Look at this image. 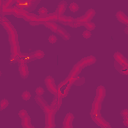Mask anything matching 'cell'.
Segmentation results:
<instances>
[{"mask_svg": "<svg viewBox=\"0 0 128 128\" xmlns=\"http://www.w3.org/2000/svg\"><path fill=\"white\" fill-rule=\"evenodd\" d=\"M1 23H2V26L6 29L7 33H8V36H9V41H12V40H17V34L13 28V26L10 24V22L4 17L2 16L1 17Z\"/></svg>", "mask_w": 128, "mask_h": 128, "instance_id": "6da1fadb", "label": "cell"}, {"mask_svg": "<svg viewBox=\"0 0 128 128\" xmlns=\"http://www.w3.org/2000/svg\"><path fill=\"white\" fill-rule=\"evenodd\" d=\"M44 25H45L47 28H49L50 30H52V31L57 32L58 34H60L64 39L68 40V39L70 38V35H69V34H68L64 29H62L60 26H58V25H56V24H54V23H52V22H50V21L45 22V23H44Z\"/></svg>", "mask_w": 128, "mask_h": 128, "instance_id": "7a4b0ae2", "label": "cell"}, {"mask_svg": "<svg viewBox=\"0 0 128 128\" xmlns=\"http://www.w3.org/2000/svg\"><path fill=\"white\" fill-rule=\"evenodd\" d=\"M45 111V115H46V126L47 127H53L54 126V110L50 107L47 106L43 109Z\"/></svg>", "mask_w": 128, "mask_h": 128, "instance_id": "3957f363", "label": "cell"}, {"mask_svg": "<svg viewBox=\"0 0 128 128\" xmlns=\"http://www.w3.org/2000/svg\"><path fill=\"white\" fill-rule=\"evenodd\" d=\"M45 84H46V86H47L48 90H49L52 94L56 95V94L58 93V88H56V85H55L54 79H53L51 76L46 77V79H45Z\"/></svg>", "mask_w": 128, "mask_h": 128, "instance_id": "277c9868", "label": "cell"}, {"mask_svg": "<svg viewBox=\"0 0 128 128\" xmlns=\"http://www.w3.org/2000/svg\"><path fill=\"white\" fill-rule=\"evenodd\" d=\"M95 61H96V59H95L93 56H88V57H86V58H83L81 61H79V62L76 64V66H78L80 69H82V68H84V67H86V66H88V65L93 64Z\"/></svg>", "mask_w": 128, "mask_h": 128, "instance_id": "5b68a950", "label": "cell"}, {"mask_svg": "<svg viewBox=\"0 0 128 128\" xmlns=\"http://www.w3.org/2000/svg\"><path fill=\"white\" fill-rule=\"evenodd\" d=\"M19 117L22 120V126L23 127H31L30 124V117L27 114V112L25 110H20L19 111Z\"/></svg>", "mask_w": 128, "mask_h": 128, "instance_id": "8992f818", "label": "cell"}, {"mask_svg": "<svg viewBox=\"0 0 128 128\" xmlns=\"http://www.w3.org/2000/svg\"><path fill=\"white\" fill-rule=\"evenodd\" d=\"M19 72L23 78H26L28 76V67H27L26 61L23 59H21L19 61Z\"/></svg>", "mask_w": 128, "mask_h": 128, "instance_id": "52a82bcc", "label": "cell"}, {"mask_svg": "<svg viewBox=\"0 0 128 128\" xmlns=\"http://www.w3.org/2000/svg\"><path fill=\"white\" fill-rule=\"evenodd\" d=\"M94 15H95V10H94V9H88V11H86L85 14H84L83 16H81L79 19H80V21L84 24L85 22L90 21Z\"/></svg>", "mask_w": 128, "mask_h": 128, "instance_id": "ba28073f", "label": "cell"}, {"mask_svg": "<svg viewBox=\"0 0 128 128\" xmlns=\"http://www.w3.org/2000/svg\"><path fill=\"white\" fill-rule=\"evenodd\" d=\"M62 97L63 96H61L59 93H57L56 95H55V98H54V100L52 101V103H51V105H50V107L56 112L58 109H59V107H60V105H61V100H62Z\"/></svg>", "mask_w": 128, "mask_h": 128, "instance_id": "9c48e42d", "label": "cell"}, {"mask_svg": "<svg viewBox=\"0 0 128 128\" xmlns=\"http://www.w3.org/2000/svg\"><path fill=\"white\" fill-rule=\"evenodd\" d=\"M100 107H101V102L95 100L94 103H93V105H92V109H91V117H94V116H98L99 115Z\"/></svg>", "mask_w": 128, "mask_h": 128, "instance_id": "30bf717a", "label": "cell"}, {"mask_svg": "<svg viewBox=\"0 0 128 128\" xmlns=\"http://www.w3.org/2000/svg\"><path fill=\"white\" fill-rule=\"evenodd\" d=\"M58 20L60 21V22H62V23H64L65 25H69V26H72L73 25V23H74V21H75V19H73V18H71V17H68V16H58Z\"/></svg>", "mask_w": 128, "mask_h": 128, "instance_id": "8fae6325", "label": "cell"}, {"mask_svg": "<svg viewBox=\"0 0 128 128\" xmlns=\"http://www.w3.org/2000/svg\"><path fill=\"white\" fill-rule=\"evenodd\" d=\"M104 97H105V89H104V87L100 86V87H98V89H97L95 100L102 102V101H103V99H104Z\"/></svg>", "mask_w": 128, "mask_h": 128, "instance_id": "7c38bea8", "label": "cell"}, {"mask_svg": "<svg viewBox=\"0 0 128 128\" xmlns=\"http://www.w3.org/2000/svg\"><path fill=\"white\" fill-rule=\"evenodd\" d=\"M74 116L72 113H68L65 116V119L63 121V127H71L72 126V122H73Z\"/></svg>", "mask_w": 128, "mask_h": 128, "instance_id": "4fadbf2b", "label": "cell"}, {"mask_svg": "<svg viewBox=\"0 0 128 128\" xmlns=\"http://www.w3.org/2000/svg\"><path fill=\"white\" fill-rule=\"evenodd\" d=\"M92 118H93L94 122H95L96 124H98L99 126H101V127H110V124H109L108 122H106L105 120H103L102 118H100L99 116H94V117H92Z\"/></svg>", "mask_w": 128, "mask_h": 128, "instance_id": "5bb4252c", "label": "cell"}, {"mask_svg": "<svg viewBox=\"0 0 128 128\" xmlns=\"http://www.w3.org/2000/svg\"><path fill=\"white\" fill-rule=\"evenodd\" d=\"M66 6H67V4H66L65 1H62V2L59 3V5H58V7L56 9V13H57L58 16H61V15L64 14V11L66 9Z\"/></svg>", "mask_w": 128, "mask_h": 128, "instance_id": "9a60e30c", "label": "cell"}, {"mask_svg": "<svg viewBox=\"0 0 128 128\" xmlns=\"http://www.w3.org/2000/svg\"><path fill=\"white\" fill-rule=\"evenodd\" d=\"M116 17H117V19H118L120 22H122V23H124V24H128V17L125 16L123 12H121V11H120V12H117Z\"/></svg>", "mask_w": 128, "mask_h": 128, "instance_id": "2e32d148", "label": "cell"}, {"mask_svg": "<svg viewBox=\"0 0 128 128\" xmlns=\"http://www.w3.org/2000/svg\"><path fill=\"white\" fill-rule=\"evenodd\" d=\"M30 57H31L32 59H40V58H43V57H44V52L41 51V50H36V51H34V52L31 54Z\"/></svg>", "mask_w": 128, "mask_h": 128, "instance_id": "e0dca14e", "label": "cell"}, {"mask_svg": "<svg viewBox=\"0 0 128 128\" xmlns=\"http://www.w3.org/2000/svg\"><path fill=\"white\" fill-rule=\"evenodd\" d=\"M36 102H37V103L42 107V109H44L45 107H47V106H48V104H47V103H46V102L41 98V96H36Z\"/></svg>", "mask_w": 128, "mask_h": 128, "instance_id": "ac0fdd59", "label": "cell"}, {"mask_svg": "<svg viewBox=\"0 0 128 128\" xmlns=\"http://www.w3.org/2000/svg\"><path fill=\"white\" fill-rule=\"evenodd\" d=\"M121 115H122V117L124 118V123H125V125L128 126V110H127V109L123 110V111L121 112Z\"/></svg>", "mask_w": 128, "mask_h": 128, "instance_id": "d6986e66", "label": "cell"}, {"mask_svg": "<svg viewBox=\"0 0 128 128\" xmlns=\"http://www.w3.org/2000/svg\"><path fill=\"white\" fill-rule=\"evenodd\" d=\"M83 25L86 27V29H88V30H90V31H92L93 29H95V24H94V23H92V22H90V21L85 22Z\"/></svg>", "mask_w": 128, "mask_h": 128, "instance_id": "ffe728a7", "label": "cell"}, {"mask_svg": "<svg viewBox=\"0 0 128 128\" xmlns=\"http://www.w3.org/2000/svg\"><path fill=\"white\" fill-rule=\"evenodd\" d=\"M7 106H8V100L7 99H2L0 101V110L3 111Z\"/></svg>", "mask_w": 128, "mask_h": 128, "instance_id": "44dd1931", "label": "cell"}, {"mask_svg": "<svg viewBox=\"0 0 128 128\" xmlns=\"http://www.w3.org/2000/svg\"><path fill=\"white\" fill-rule=\"evenodd\" d=\"M69 8H70V10H71V12H77L78 11V9H79V6H78V4L77 3H71L70 4V6H69Z\"/></svg>", "mask_w": 128, "mask_h": 128, "instance_id": "7402d4cb", "label": "cell"}, {"mask_svg": "<svg viewBox=\"0 0 128 128\" xmlns=\"http://www.w3.org/2000/svg\"><path fill=\"white\" fill-rule=\"evenodd\" d=\"M39 15H40V17H45V16H47V15H48L47 9H46L45 7L40 8V9H39Z\"/></svg>", "mask_w": 128, "mask_h": 128, "instance_id": "603a6c76", "label": "cell"}, {"mask_svg": "<svg viewBox=\"0 0 128 128\" xmlns=\"http://www.w3.org/2000/svg\"><path fill=\"white\" fill-rule=\"evenodd\" d=\"M31 98V94H30V92L29 91H24L23 93H22V99L23 100H29Z\"/></svg>", "mask_w": 128, "mask_h": 128, "instance_id": "cb8c5ba5", "label": "cell"}, {"mask_svg": "<svg viewBox=\"0 0 128 128\" xmlns=\"http://www.w3.org/2000/svg\"><path fill=\"white\" fill-rule=\"evenodd\" d=\"M35 92H36V95L37 96H42L44 94V89L42 87H37L36 90H35Z\"/></svg>", "mask_w": 128, "mask_h": 128, "instance_id": "d4e9b609", "label": "cell"}, {"mask_svg": "<svg viewBox=\"0 0 128 128\" xmlns=\"http://www.w3.org/2000/svg\"><path fill=\"white\" fill-rule=\"evenodd\" d=\"M82 36L84 37V38H86V39H88V38H90L91 37V32H90V30H85L83 33H82Z\"/></svg>", "mask_w": 128, "mask_h": 128, "instance_id": "484cf974", "label": "cell"}, {"mask_svg": "<svg viewBox=\"0 0 128 128\" xmlns=\"http://www.w3.org/2000/svg\"><path fill=\"white\" fill-rule=\"evenodd\" d=\"M74 83L76 84V85H81V84H83L84 83V78H75V80H74Z\"/></svg>", "mask_w": 128, "mask_h": 128, "instance_id": "4316f807", "label": "cell"}, {"mask_svg": "<svg viewBox=\"0 0 128 128\" xmlns=\"http://www.w3.org/2000/svg\"><path fill=\"white\" fill-rule=\"evenodd\" d=\"M48 40H49L50 43H55L57 39H56V36H55V35H50L49 38H48Z\"/></svg>", "mask_w": 128, "mask_h": 128, "instance_id": "83f0119b", "label": "cell"}, {"mask_svg": "<svg viewBox=\"0 0 128 128\" xmlns=\"http://www.w3.org/2000/svg\"><path fill=\"white\" fill-rule=\"evenodd\" d=\"M26 1H27L29 4H32V2H35V3H37V1H38V0H26Z\"/></svg>", "mask_w": 128, "mask_h": 128, "instance_id": "f1b7e54d", "label": "cell"}, {"mask_svg": "<svg viewBox=\"0 0 128 128\" xmlns=\"http://www.w3.org/2000/svg\"><path fill=\"white\" fill-rule=\"evenodd\" d=\"M126 33H128V28H127V29H126Z\"/></svg>", "mask_w": 128, "mask_h": 128, "instance_id": "f546056e", "label": "cell"}]
</instances>
